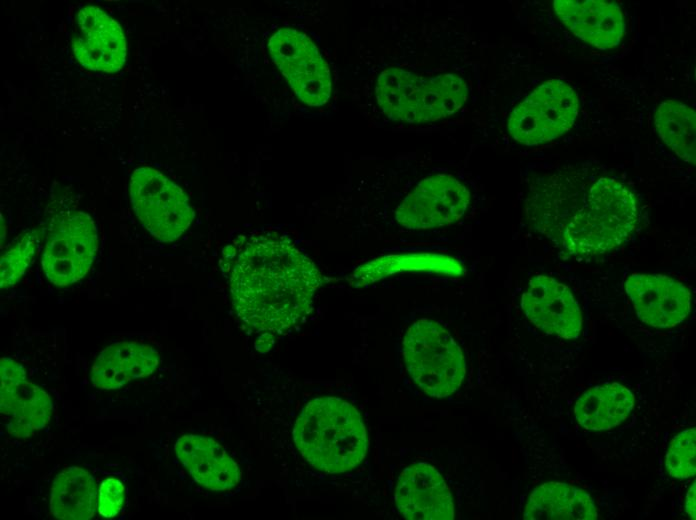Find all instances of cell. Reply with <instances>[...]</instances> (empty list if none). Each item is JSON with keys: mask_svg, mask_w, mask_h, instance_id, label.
I'll use <instances>...</instances> for the list:
<instances>
[{"mask_svg": "<svg viewBox=\"0 0 696 520\" xmlns=\"http://www.w3.org/2000/svg\"><path fill=\"white\" fill-rule=\"evenodd\" d=\"M525 215L532 229L561 252L591 259L628 240L639 222V205L623 182L586 166H573L531 183Z\"/></svg>", "mask_w": 696, "mask_h": 520, "instance_id": "1", "label": "cell"}, {"mask_svg": "<svg viewBox=\"0 0 696 520\" xmlns=\"http://www.w3.org/2000/svg\"><path fill=\"white\" fill-rule=\"evenodd\" d=\"M223 260L234 310L251 330L281 333L312 310L321 274L285 234L241 235L225 248Z\"/></svg>", "mask_w": 696, "mask_h": 520, "instance_id": "2", "label": "cell"}, {"mask_svg": "<svg viewBox=\"0 0 696 520\" xmlns=\"http://www.w3.org/2000/svg\"><path fill=\"white\" fill-rule=\"evenodd\" d=\"M293 439L308 463L332 474L356 467L368 449L360 413L337 397H319L308 402L296 420Z\"/></svg>", "mask_w": 696, "mask_h": 520, "instance_id": "3", "label": "cell"}, {"mask_svg": "<svg viewBox=\"0 0 696 520\" xmlns=\"http://www.w3.org/2000/svg\"><path fill=\"white\" fill-rule=\"evenodd\" d=\"M375 95L389 119L416 124L453 115L465 104L468 88L455 73L421 75L390 66L379 74Z\"/></svg>", "mask_w": 696, "mask_h": 520, "instance_id": "4", "label": "cell"}, {"mask_svg": "<svg viewBox=\"0 0 696 520\" xmlns=\"http://www.w3.org/2000/svg\"><path fill=\"white\" fill-rule=\"evenodd\" d=\"M402 354L412 380L431 397L451 395L465 377L466 362L460 346L436 321L414 322L404 335Z\"/></svg>", "mask_w": 696, "mask_h": 520, "instance_id": "5", "label": "cell"}, {"mask_svg": "<svg viewBox=\"0 0 696 520\" xmlns=\"http://www.w3.org/2000/svg\"><path fill=\"white\" fill-rule=\"evenodd\" d=\"M577 113L578 96L575 90L562 80L550 79L513 108L507 128L516 142L536 146L569 131Z\"/></svg>", "mask_w": 696, "mask_h": 520, "instance_id": "6", "label": "cell"}, {"mask_svg": "<svg viewBox=\"0 0 696 520\" xmlns=\"http://www.w3.org/2000/svg\"><path fill=\"white\" fill-rule=\"evenodd\" d=\"M129 196L140 222L160 241L179 238L194 218L186 193L154 168L140 167L133 172Z\"/></svg>", "mask_w": 696, "mask_h": 520, "instance_id": "7", "label": "cell"}, {"mask_svg": "<svg viewBox=\"0 0 696 520\" xmlns=\"http://www.w3.org/2000/svg\"><path fill=\"white\" fill-rule=\"evenodd\" d=\"M98 247V234L92 218L82 211H66L51 223L42 268L56 286H68L89 271Z\"/></svg>", "mask_w": 696, "mask_h": 520, "instance_id": "8", "label": "cell"}, {"mask_svg": "<svg viewBox=\"0 0 696 520\" xmlns=\"http://www.w3.org/2000/svg\"><path fill=\"white\" fill-rule=\"evenodd\" d=\"M270 56L296 96L311 107L324 105L331 96L327 62L314 42L294 28H280L268 41Z\"/></svg>", "mask_w": 696, "mask_h": 520, "instance_id": "9", "label": "cell"}, {"mask_svg": "<svg viewBox=\"0 0 696 520\" xmlns=\"http://www.w3.org/2000/svg\"><path fill=\"white\" fill-rule=\"evenodd\" d=\"M470 198V191L456 177L430 175L402 198L395 210V221L407 230L449 226L464 216Z\"/></svg>", "mask_w": 696, "mask_h": 520, "instance_id": "10", "label": "cell"}, {"mask_svg": "<svg viewBox=\"0 0 696 520\" xmlns=\"http://www.w3.org/2000/svg\"><path fill=\"white\" fill-rule=\"evenodd\" d=\"M0 415L7 431L27 437L46 426L52 403L49 395L27 380L25 369L15 360H0Z\"/></svg>", "mask_w": 696, "mask_h": 520, "instance_id": "11", "label": "cell"}, {"mask_svg": "<svg viewBox=\"0 0 696 520\" xmlns=\"http://www.w3.org/2000/svg\"><path fill=\"white\" fill-rule=\"evenodd\" d=\"M72 50L77 61L93 71L115 73L123 67L127 45L119 23L96 6L87 5L77 14Z\"/></svg>", "mask_w": 696, "mask_h": 520, "instance_id": "12", "label": "cell"}, {"mask_svg": "<svg viewBox=\"0 0 696 520\" xmlns=\"http://www.w3.org/2000/svg\"><path fill=\"white\" fill-rule=\"evenodd\" d=\"M526 317L543 332L562 339L577 338L582 314L570 289L547 275L530 279L521 297Z\"/></svg>", "mask_w": 696, "mask_h": 520, "instance_id": "13", "label": "cell"}, {"mask_svg": "<svg viewBox=\"0 0 696 520\" xmlns=\"http://www.w3.org/2000/svg\"><path fill=\"white\" fill-rule=\"evenodd\" d=\"M625 291L642 322L655 328H672L691 310V293L681 282L661 274L634 273Z\"/></svg>", "mask_w": 696, "mask_h": 520, "instance_id": "14", "label": "cell"}, {"mask_svg": "<svg viewBox=\"0 0 696 520\" xmlns=\"http://www.w3.org/2000/svg\"><path fill=\"white\" fill-rule=\"evenodd\" d=\"M400 514L410 520H451L454 504L441 474L427 463L407 466L395 489Z\"/></svg>", "mask_w": 696, "mask_h": 520, "instance_id": "15", "label": "cell"}, {"mask_svg": "<svg viewBox=\"0 0 696 520\" xmlns=\"http://www.w3.org/2000/svg\"><path fill=\"white\" fill-rule=\"evenodd\" d=\"M553 8L574 35L600 50L616 47L623 38L624 17L621 8L614 2L555 0Z\"/></svg>", "mask_w": 696, "mask_h": 520, "instance_id": "16", "label": "cell"}, {"mask_svg": "<svg viewBox=\"0 0 696 520\" xmlns=\"http://www.w3.org/2000/svg\"><path fill=\"white\" fill-rule=\"evenodd\" d=\"M175 452L196 482L210 490H229L239 482L238 466L212 438L184 435L176 441Z\"/></svg>", "mask_w": 696, "mask_h": 520, "instance_id": "17", "label": "cell"}, {"mask_svg": "<svg viewBox=\"0 0 696 520\" xmlns=\"http://www.w3.org/2000/svg\"><path fill=\"white\" fill-rule=\"evenodd\" d=\"M159 365L158 352L149 345L121 341L102 350L91 370V381L101 389H118L152 374Z\"/></svg>", "mask_w": 696, "mask_h": 520, "instance_id": "18", "label": "cell"}, {"mask_svg": "<svg viewBox=\"0 0 696 520\" xmlns=\"http://www.w3.org/2000/svg\"><path fill=\"white\" fill-rule=\"evenodd\" d=\"M523 518L526 520H595L596 506L584 490L562 482H548L530 494Z\"/></svg>", "mask_w": 696, "mask_h": 520, "instance_id": "19", "label": "cell"}, {"mask_svg": "<svg viewBox=\"0 0 696 520\" xmlns=\"http://www.w3.org/2000/svg\"><path fill=\"white\" fill-rule=\"evenodd\" d=\"M633 406L632 392L619 383H611L585 391L577 399L574 413L583 428L602 431L622 423Z\"/></svg>", "mask_w": 696, "mask_h": 520, "instance_id": "20", "label": "cell"}, {"mask_svg": "<svg viewBox=\"0 0 696 520\" xmlns=\"http://www.w3.org/2000/svg\"><path fill=\"white\" fill-rule=\"evenodd\" d=\"M97 489L92 476L80 467H68L54 479L50 510L64 520H88L98 507Z\"/></svg>", "mask_w": 696, "mask_h": 520, "instance_id": "21", "label": "cell"}, {"mask_svg": "<svg viewBox=\"0 0 696 520\" xmlns=\"http://www.w3.org/2000/svg\"><path fill=\"white\" fill-rule=\"evenodd\" d=\"M404 271H430L462 275L464 267L455 258L443 254L410 253L388 255L359 266L350 275V284L361 287Z\"/></svg>", "mask_w": 696, "mask_h": 520, "instance_id": "22", "label": "cell"}, {"mask_svg": "<svg viewBox=\"0 0 696 520\" xmlns=\"http://www.w3.org/2000/svg\"><path fill=\"white\" fill-rule=\"evenodd\" d=\"M655 126L663 142L682 160L696 163V114L674 99L663 101L655 112Z\"/></svg>", "mask_w": 696, "mask_h": 520, "instance_id": "23", "label": "cell"}, {"mask_svg": "<svg viewBox=\"0 0 696 520\" xmlns=\"http://www.w3.org/2000/svg\"><path fill=\"white\" fill-rule=\"evenodd\" d=\"M38 234L29 230L21 239L1 256L0 287L9 288L15 285L24 275L31 264L37 248Z\"/></svg>", "mask_w": 696, "mask_h": 520, "instance_id": "24", "label": "cell"}, {"mask_svg": "<svg viewBox=\"0 0 696 520\" xmlns=\"http://www.w3.org/2000/svg\"><path fill=\"white\" fill-rule=\"evenodd\" d=\"M696 430L689 428L676 435L668 448L665 467L676 479L690 478L695 474Z\"/></svg>", "mask_w": 696, "mask_h": 520, "instance_id": "25", "label": "cell"}, {"mask_svg": "<svg viewBox=\"0 0 696 520\" xmlns=\"http://www.w3.org/2000/svg\"><path fill=\"white\" fill-rule=\"evenodd\" d=\"M124 501V486L116 478L105 479L98 493V511L105 518L116 516Z\"/></svg>", "mask_w": 696, "mask_h": 520, "instance_id": "26", "label": "cell"}, {"mask_svg": "<svg viewBox=\"0 0 696 520\" xmlns=\"http://www.w3.org/2000/svg\"><path fill=\"white\" fill-rule=\"evenodd\" d=\"M695 487H696V485L694 482L687 492L686 501H685V511L689 515V517L693 520L696 518V506H695L696 490H695Z\"/></svg>", "mask_w": 696, "mask_h": 520, "instance_id": "27", "label": "cell"}, {"mask_svg": "<svg viewBox=\"0 0 696 520\" xmlns=\"http://www.w3.org/2000/svg\"><path fill=\"white\" fill-rule=\"evenodd\" d=\"M273 345V336L265 332L255 342V347L258 351L265 353L271 349Z\"/></svg>", "mask_w": 696, "mask_h": 520, "instance_id": "28", "label": "cell"}]
</instances>
